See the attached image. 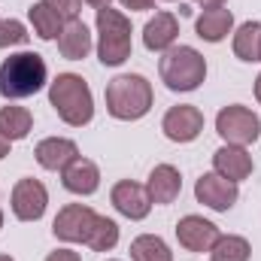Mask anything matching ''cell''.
<instances>
[{"mask_svg":"<svg viewBox=\"0 0 261 261\" xmlns=\"http://www.w3.org/2000/svg\"><path fill=\"white\" fill-rule=\"evenodd\" d=\"M107 113L119 122H140L155 103L152 82L143 73H119L107 82Z\"/></svg>","mask_w":261,"mask_h":261,"instance_id":"obj_1","label":"cell"},{"mask_svg":"<svg viewBox=\"0 0 261 261\" xmlns=\"http://www.w3.org/2000/svg\"><path fill=\"white\" fill-rule=\"evenodd\" d=\"M49 107L70 128H85L94 119V94L79 73H58L49 82Z\"/></svg>","mask_w":261,"mask_h":261,"instance_id":"obj_2","label":"cell"},{"mask_svg":"<svg viewBox=\"0 0 261 261\" xmlns=\"http://www.w3.org/2000/svg\"><path fill=\"white\" fill-rule=\"evenodd\" d=\"M49 85L46 58L37 52H15L0 64V97L24 100Z\"/></svg>","mask_w":261,"mask_h":261,"instance_id":"obj_3","label":"cell"},{"mask_svg":"<svg viewBox=\"0 0 261 261\" xmlns=\"http://www.w3.org/2000/svg\"><path fill=\"white\" fill-rule=\"evenodd\" d=\"M94 28H97V61L103 67H122L134 52L130 18L122 9L103 6V9H97Z\"/></svg>","mask_w":261,"mask_h":261,"instance_id":"obj_4","label":"cell"},{"mask_svg":"<svg viewBox=\"0 0 261 261\" xmlns=\"http://www.w3.org/2000/svg\"><path fill=\"white\" fill-rule=\"evenodd\" d=\"M158 73H161V82L170 91L189 94V91H197L206 79V58L195 46H173L161 55Z\"/></svg>","mask_w":261,"mask_h":261,"instance_id":"obj_5","label":"cell"},{"mask_svg":"<svg viewBox=\"0 0 261 261\" xmlns=\"http://www.w3.org/2000/svg\"><path fill=\"white\" fill-rule=\"evenodd\" d=\"M216 134L228 146H252L261 137V119L255 110H249L243 103H231V107L219 110V116H216Z\"/></svg>","mask_w":261,"mask_h":261,"instance_id":"obj_6","label":"cell"},{"mask_svg":"<svg viewBox=\"0 0 261 261\" xmlns=\"http://www.w3.org/2000/svg\"><path fill=\"white\" fill-rule=\"evenodd\" d=\"M9 206H12V216L18 222H40L46 216V206H49V189L34 176H21L12 186Z\"/></svg>","mask_w":261,"mask_h":261,"instance_id":"obj_7","label":"cell"},{"mask_svg":"<svg viewBox=\"0 0 261 261\" xmlns=\"http://www.w3.org/2000/svg\"><path fill=\"white\" fill-rule=\"evenodd\" d=\"M94 222H97V213L88 203H67L58 210V216L52 222V234L61 243H85Z\"/></svg>","mask_w":261,"mask_h":261,"instance_id":"obj_8","label":"cell"},{"mask_svg":"<svg viewBox=\"0 0 261 261\" xmlns=\"http://www.w3.org/2000/svg\"><path fill=\"white\" fill-rule=\"evenodd\" d=\"M161 130L170 143H195L203 134V113L195 103H179L170 107L161 119Z\"/></svg>","mask_w":261,"mask_h":261,"instance_id":"obj_9","label":"cell"},{"mask_svg":"<svg viewBox=\"0 0 261 261\" xmlns=\"http://www.w3.org/2000/svg\"><path fill=\"white\" fill-rule=\"evenodd\" d=\"M195 197L197 203L210 206L213 213H228L237 203V197H240V186L225 179V176H219L216 170H210L195 182Z\"/></svg>","mask_w":261,"mask_h":261,"instance_id":"obj_10","label":"cell"},{"mask_svg":"<svg viewBox=\"0 0 261 261\" xmlns=\"http://www.w3.org/2000/svg\"><path fill=\"white\" fill-rule=\"evenodd\" d=\"M219 237H222V231L203 216L189 213V216H182L176 222V240H179V246L186 252H210Z\"/></svg>","mask_w":261,"mask_h":261,"instance_id":"obj_11","label":"cell"},{"mask_svg":"<svg viewBox=\"0 0 261 261\" xmlns=\"http://www.w3.org/2000/svg\"><path fill=\"white\" fill-rule=\"evenodd\" d=\"M110 200H113V206L130 219V222H143L149 213H152V197L146 192V186L143 182H134V179H119L116 186H113V192H110Z\"/></svg>","mask_w":261,"mask_h":261,"instance_id":"obj_12","label":"cell"},{"mask_svg":"<svg viewBox=\"0 0 261 261\" xmlns=\"http://www.w3.org/2000/svg\"><path fill=\"white\" fill-rule=\"evenodd\" d=\"M213 170H216L219 176H225V179H231V182L240 186L243 179L252 176L255 161H252V155H249L246 146H228V143H222V146L213 152Z\"/></svg>","mask_w":261,"mask_h":261,"instance_id":"obj_13","label":"cell"},{"mask_svg":"<svg viewBox=\"0 0 261 261\" xmlns=\"http://www.w3.org/2000/svg\"><path fill=\"white\" fill-rule=\"evenodd\" d=\"M61 186H64L70 195L88 197L100 189V167L91 161V158H73L61 170Z\"/></svg>","mask_w":261,"mask_h":261,"instance_id":"obj_14","label":"cell"},{"mask_svg":"<svg viewBox=\"0 0 261 261\" xmlns=\"http://www.w3.org/2000/svg\"><path fill=\"white\" fill-rule=\"evenodd\" d=\"M34 158H37V164H40L43 170L61 173L73 158H79V146H76V140H70V137H46V140L37 143Z\"/></svg>","mask_w":261,"mask_h":261,"instance_id":"obj_15","label":"cell"},{"mask_svg":"<svg viewBox=\"0 0 261 261\" xmlns=\"http://www.w3.org/2000/svg\"><path fill=\"white\" fill-rule=\"evenodd\" d=\"M176 40H179V21L173 12H155L143 28V46L149 52L164 55L167 49L176 46Z\"/></svg>","mask_w":261,"mask_h":261,"instance_id":"obj_16","label":"cell"},{"mask_svg":"<svg viewBox=\"0 0 261 261\" xmlns=\"http://www.w3.org/2000/svg\"><path fill=\"white\" fill-rule=\"evenodd\" d=\"M146 192H149L155 206H167V203H173L179 197V192H182V173L173 164H155L149 170Z\"/></svg>","mask_w":261,"mask_h":261,"instance_id":"obj_17","label":"cell"},{"mask_svg":"<svg viewBox=\"0 0 261 261\" xmlns=\"http://www.w3.org/2000/svg\"><path fill=\"white\" fill-rule=\"evenodd\" d=\"M94 49V34L88 31V24L82 18L64 21V31L58 34V52L67 61H82L88 58V52Z\"/></svg>","mask_w":261,"mask_h":261,"instance_id":"obj_18","label":"cell"},{"mask_svg":"<svg viewBox=\"0 0 261 261\" xmlns=\"http://www.w3.org/2000/svg\"><path fill=\"white\" fill-rule=\"evenodd\" d=\"M195 31L203 43H222L228 40V34H234V12L225 6L203 9L195 21Z\"/></svg>","mask_w":261,"mask_h":261,"instance_id":"obj_19","label":"cell"},{"mask_svg":"<svg viewBox=\"0 0 261 261\" xmlns=\"http://www.w3.org/2000/svg\"><path fill=\"white\" fill-rule=\"evenodd\" d=\"M231 49L243 64L261 61V21H243L231 34Z\"/></svg>","mask_w":261,"mask_h":261,"instance_id":"obj_20","label":"cell"},{"mask_svg":"<svg viewBox=\"0 0 261 261\" xmlns=\"http://www.w3.org/2000/svg\"><path fill=\"white\" fill-rule=\"evenodd\" d=\"M31 130H34V116H31L28 107H18V103L9 100V103L0 110V134H3L9 143L24 140Z\"/></svg>","mask_w":261,"mask_h":261,"instance_id":"obj_21","label":"cell"},{"mask_svg":"<svg viewBox=\"0 0 261 261\" xmlns=\"http://www.w3.org/2000/svg\"><path fill=\"white\" fill-rule=\"evenodd\" d=\"M28 21H31L34 34H37L40 40H58V34L64 31V18H61L55 9H49L43 0L28 6Z\"/></svg>","mask_w":261,"mask_h":261,"instance_id":"obj_22","label":"cell"},{"mask_svg":"<svg viewBox=\"0 0 261 261\" xmlns=\"http://www.w3.org/2000/svg\"><path fill=\"white\" fill-rule=\"evenodd\" d=\"M130 261H173V252L164 237L140 234L130 240Z\"/></svg>","mask_w":261,"mask_h":261,"instance_id":"obj_23","label":"cell"},{"mask_svg":"<svg viewBox=\"0 0 261 261\" xmlns=\"http://www.w3.org/2000/svg\"><path fill=\"white\" fill-rule=\"evenodd\" d=\"M119 237H122V234H119L116 219H110V216H97V222H94V228H91L85 246H88L91 252H113V249L119 246Z\"/></svg>","mask_w":261,"mask_h":261,"instance_id":"obj_24","label":"cell"},{"mask_svg":"<svg viewBox=\"0 0 261 261\" xmlns=\"http://www.w3.org/2000/svg\"><path fill=\"white\" fill-rule=\"evenodd\" d=\"M213 261H249L252 258V243L240 234H222L216 246L210 249Z\"/></svg>","mask_w":261,"mask_h":261,"instance_id":"obj_25","label":"cell"},{"mask_svg":"<svg viewBox=\"0 0 261 261\" xmlns=\"http://www.w3.org/2000/svg\"><path fill=\"white\" fill-rule=\"evenodd\" d=\"M28 28L18 18H0V49H15L28 43Z\"/></svg>","mask_w":261,"mask_h":261,"instance_id":"obj_26","label":"cell"},{"mask_svg":"<svg viewBox=\"0 0 261 261\" xmlns=\"http://www.w3.org/2000/svg\"><path fill=\"white\" fill-rule=\"evenodd\" d=\"M49 9H55L64 21H73V18H79V12H82V0H43Z\"/></svg>","mask_w":261,"mask_h":261,"instance_id":"obj_27","label":"cell"},{"mask_svg":"<svg viewBox=\"0 0 261 261\" xmlns=\"http://www.w3.org/2000/svg\"><path fill=\"white\" fill-rule=\"evenodd\" d=\"M46 261H82V255L76 252V249H70V246H61V249H55V252H49Z\"/></svg>","mask_w":261,"mask_h":261,"instance_id":"obj_28","label":"cell"},{"mask_svg":"<svg viewBox=\"0 0 261 261\" xmlns=\"http://www.w3.org/2000/svg\"><path fill=\"white\" fill-rule=\"evenodd\" d=\"M125 9L130 12H146V9H155V0H119Z\"/></svg>","mask_w":261,"mask_h":261,"instance_id":"obj_29","label":"cell"},{"mask_svg":"<svg viewBox=\"0 0 261 261\" xmlns=\"http://www.w3.org/2000/svg\"><path fill=\"white\" fill-rule=\"evenodd\" d=\"M9 149H12V143H9V140H6V137L0 134V161H3L6 155H9Z\"/></svg>","mask_w":261,"mask_h":261,"instance_id":"obj_30","label":"cell"},{"mask_svg":"<svg viewBox=\"0 0 261 261\" xmlns=\"http://www.w3.org/2000/svg\"><path fill=\"white\" fill-rule=\"evenodd\" d=\"M197 6H203V9H213V6H225L228 0H195Z\"/></svg>","mask_w":261,"mask_h":261,"instance_id":"obj_31","label":"cell"},{"mask_svg":"<svg viewBox=\"0 0 261 261\" xmlns=\"http://www.w3.org/2000/svg\"><path fill=\"white\" fill-rule=\"evenodd\" d=\"M82 3H88L91 9H103V6H113V0H82Z\"/></svg>","mask_w":261,"mask_h":261,"instance_id":"obj_32","label":"cell"},{"mask_svg":"<svg viewBox=\"0 0 261 261\" xmlns=\"http://www.w3.org/2000/svg\"><path fill=\"white\" fill-rule=\"evenodd\" d=\"M255 100L261 103V73H258V79H255Z\"/></svg>","mask_w":261,"mask_h":261,"instance_id":"obj_33","label":"cell"},{"mask_svg":"<svg viewBox=\"0 0 261 261\" xmlns=\"http://www.w3.org/2000/svg\"><path fill=\"white\" fill-rule=\"evenodd\" d=\"M0 261H15L12 255H0Z\"/></svg>","mask_w":261,"mask_h":261,"instance_id":"obj_34","label":"cell"},{"mask_svg":"<svg viewBox=\"0 0 261 261\" xmlns=\"http://www.w3.org/2000/svg\"><path fill=\"white\" fill-rule=\"evenodd\" d=\"M0 228H3V206H0Z\"/></svg>","mask_w":261,"mask_h":261,"instance_id":"obj_35","label":"cell"},{"mask_svg":"<svg viewBox=\"0 0 261 261\" xmlns=\"http://www.w3.org/2000/svg\"><path fill=\"white\" fill-rule=\"evenodd\" d=\"M164 3H176V0H164Z\"/></svg>","mask_w":261,"mask_h":261,"instance_id":"obj_36","label":"cell"},{"mask_svg":"<svg viewBox=\"0 0 261 261\" xmlns=\"http://www.w3.org/2000/svg\"><path fill=\"white\" fill-rule=\"evenodd\" d=\"M107 261H119V258H107Z\"/></svg>","mask_w":261,"mask_h":261,"instance_id":"obj_37","label":"cell"}]
</instances>
